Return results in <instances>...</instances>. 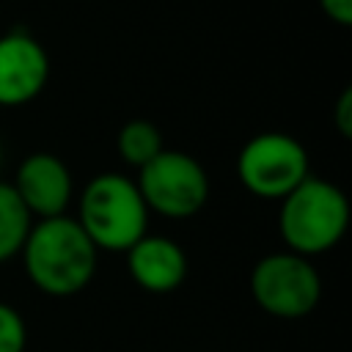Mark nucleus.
<instances>
[{
  "label": "nucleus",
  "mask_w": 352,
  "mask_h": 352,
  "mask_svg": "<svg viewBox=\"0 0 352 352\" xmlns=\"http://www.w3.org/2000/svg\"><path fill=\"white\" fill-rule=\"evenodd\" d=\"M25 272L33 286L52 297L82 292L96 272V245L69 214L36 220L22 245Z\"/></svg>",
  "instance_id": "1"
},
{
  "label": "nucleus",
  "mask_w": 352,
  "mask_h": 352,
  "mask_svg": "<svg viewBox=\"0 0 352 352\" xmlns=\"http://www.w3.org/2000/svg\"><path fill=\"white\" fill-rule=\"evenodd\" d=\"M74 220L96 250L126 253L143 234H148V206L138 184L124 173L94 176L80 195Z\"/></svg>",
  "instance_id": "2"
},
{
  "label": "nucleus",
  "mask_w": 352,
  "mask_h": 352,
  "mask_svg": "<svg viewBox=\"0 0 352 352\" xmlns=\"http://www.w3.org/2000/svg\"><path fill=\"white\" fill-rule=\"evenodd\" d=\"M349 226V201L346 195L324 182L305 176L292 192L280 198L278 231L292 253L319 256L341 242Z\"/></svg>",
  "instance_id": "3"
},
{
  "label": "nucleus",
  "mask_w": 352,
  "mask_h": 352,
  "mask_svg": "<svg viewBox=\"0 0 352 352\" xmlns=\"http://www.w3.org/2000/svg\"><path fill=\"white\" fill-rule=\"evenodd\" d=\"M250 294L256 305L278 319L308 316L322 294L316 267L300 253H270L250 272Z\"/></svg>",
  "instance_id": "4"
},
{
  "label": "nucleus",
  "mask_w": 352,
  "mask_h": 352,
  "mask_svg": "<svg viewBox=\"0 0 352 352\" xmlns=\"http://www.w3.org/2000/svg\"><path fill=\"white\" fill-rule=\"evenodd\" d=\"M135 184L148 212L173 220L192 217L209 198V179L204 165L195 157L170 148H162L151 162H146L138 170Z\"/></svg>",
  "instance_id": "5"
},
{
  "label": "nucleus",
  "mask_w": 352,
  "mask_h": 352,
  "mask_svg": "<svg viewBox=\"0 0 352 352\" xmlns=\"http://www.w3.org/2000/svg\"><path fill=\"white\" fill-rule=\"evenodd\" d=\"M242 187L258 198H283L308 173L305 146L286 132H261L250 138L236 157Z\"/></svg>",
  "instance_id": "6"
},
{
  "label": "nucleus",
  "mask_w": 352,
  "mask_h": 352,
  "mask_svg": "<svg viewBox=\"0 0 352 352\" xmlns=\"http://www.w3.org/2000/svg\"><path fill=\"white\" fill-rule=\"evenodd\" d=\"M50 80V55L25 28L0 36V107L33 102Z\"/></svg>",
  "instance_id": "7"
},
{
  "label": "nucleus",
  "mask_w": 352,
  "mask_h": 352,
  "mask_svg": "<svg viewBox=\"0 0 352 352\" xmlns=\"http://www.w3.org/2000/svg\"><path fill=\"white\" fill-rule=\"evenodd\" d=\"M11 187L25 204V209L30 212V217H38V220L66 214V206L74 190L66 162L50 151L28 154L16 168Z\"/></svg>",
  "instance_id": "8"
},
{
  "label": "nucleus",
  "mask_w": 352,
  "mask_h": 352,
  "mask_svg": "<svg viewBox=\"0 0 352 352\" xmlns=\"http://www.w3.org/2000/svg\"><path fill=\"white\" fill-rule=\"evenodd\" d=\"M126 270L140 289L168 294L182 286L187 275V256L170 236L143 234L126 250Z\"/></svg>",
  "instance_id": "9"
},
{
  "label": "nucleus",
  "mask_w": 352,
  "mask_h": 352,
  "mask_svg": "<svg viewBox=\"0 0 352 352\" xmlns=\"http://www.w3.org/2000/svg\"><path fill=\"white\" fill-rule=\"evenodd\" d=\"M33 217L14 192V187L8 182H0V264L22 250Z\"/></svg>",
  "instance_id": "10"
},
{
  "label": "nucleus",
  "mask_w": 352,
  "mask_h": 352,
  "mask_svg": "<svg viewBox=\"0 0 352 352\" xmlns=\"http://www.w3.org/2000/svg\"><path fill=\"white\" fill-rule=\"evenodd\" d=\"M116 146H118L121 160H124L126 165L138 168V170H140L146 162H151V160L165 148L160 129H157L151 121H146V118H132V121H126V124L118 129Z\"/></svg>",
  "instance_id": "11"
},
{
  "label": "nucleus",
  "mask_w": 352,
  "mask_h": 352,
  "mask_svg": "<svg viewBox=\"0 0 352 352\" xmlns=\"http://www.w3.org/2000/svg\"><path fill=\"white\" fill-rule=\"evenodd\" d=\"M28 330L25 319L8 302H0V352H25Z\"/></svg>",
  "instance_id": "12"
},
{
  "label": "nucleus",
  "mask_w": 352,
  "mask_h": 352,
  "mask_svg": "<svg viewBox=\"0 0 352 352\" xmlns=\"http://www.w3.org/2000/svg\"><path fill=\"white\" fill-rule=\"evenodd\" d=\"M336 129L341 132V138L352 135V88H344L338 102H336V113H333Z\"/></svg>",
  "instance_id": "13"
},
{
  "label": "nucleus",
  "mask_w": 352,
  "mask_h": 352,
  "mask_svg": "<svg viewBox=\"0 0 352 352\" xmlns=\"http://www.w3.org/2000/svg\"><path fill=\"white\" fill-rule=\"evenodd\" d=\"M319 8L338 28H349L352 25V0H319Z\"/></svg>",
  "instance_id": "14"
},
{
  "label": "nucleus",
  "mask_w": 352,
  "mask_h": 352,
  "mask_svg": "<svg viewBox=\"0 0 352 352\" xmlns=\"http://www.w3.org/2000/svg\"><path fill=\"white\" fill-rule=\"evenodd\" d=\"M0 162H3V146H0Z\"/></svg>",
  "instance_id": "15"
}]
</instances>
